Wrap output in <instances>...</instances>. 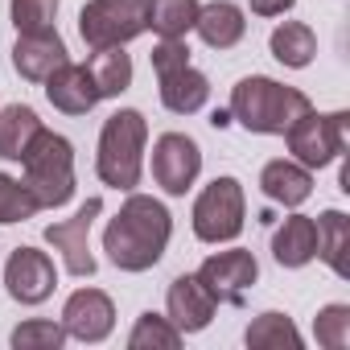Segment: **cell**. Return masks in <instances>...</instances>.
Listing matches in <instances>:
<instances>
[{
    "label": "cell",
    "instance_id": "obj_18",
    "mask_svg": "<svg viewBox=\"0 0 350 350\" xmlns=\"http://www.w3.org/2000/svg\"><path fill=\"white\" fill-rule=\"evenodd\" d=\"M194 29H198V38H202L211 50H231V46L243 42L247 21H243V9L231 5V0H211V5L198 9Z\"/></svg>",
    "mask_w": 350,
    "mask_h": 350
},
{
    "label": "cell",
    "instance_id": "obj_6",
    "mask_svg": "<svg viewBox=\"0 0 350 350\" xmlns=\"http://www.w3.org/2000/svg\"><path fill=\"white\" fill-rule=\"evenodd\" d=\"M243 215H247V198L239 178H215L198 198H194V235L202 243H231L243 231Z\"/></svg>",
    "mask_w": 350,
    "mask_h": 350
},
{
    "label": "cell",
    "instance_id": "obj_7",
    "mask_svg": "<svg viewBox=\"0 0 350 350\" xmlns=\"http://www.w3.org/2000/svg\"><path fill=\"white\" fill-rule=\"evenodd\" d=\"M346 128H350V116L346 111H329V116H317L313 107L284 132L288 140V152L293 161H301L305 169H325L329 161H338L346 152Z\"/></svg>",
    "mask_w": 350,
    "mask_h": 350
},
{
    "label": "cell",
    "instance_id": "obj_17",
    "mask_svg": "<svg viewBox=\"0 0 350 350\" xmlns=\"http://www.w3.org/2000/svg\"><path fill=\"white\" fill-rule=\"evenodd\" d=\"M157 87H161V103L173 116H194L211 99V83L194 66H178V70H169V75H157Z\"/></svg>",
    "mask_w": 350,
    "mask_h": 350
},
{
    "label": "cell",
    "instance_id": "obj_15",
    "mask_svg": "<svg viewBox=\"0 0 350 350\" xmlns=\"http://www.w3.org/2000/svg\"><path fill=\"white\" fill-rule=\"evenodd\" d=\"M46 99L66 111V116H87L95 103H99V91H95V79L87 66H75V62H62L50 79H46Z\"/></svg>",
    "mask_w": 350,
    "mask_h": 350
},
{
    "label": "cell",
    "instance_id": "obj_33",
    "mask_svg": "<svg viewBox=\"0 0 350 350\" xmlns=\"http://www.w3.org/2000/svg\"><path fill=\"white\" fill-rule=\"evenodd\" d=\"M211 124H215V128H227V124H231V111H215Z\"/></svg>",
    "mask_w": 350,
    "mask_h": 350
},
{
    "label": "cell",
    "instance_id": "obj_13",
    "mask_svg": "<svg viewBox=\"0 0 350 350\" xmlns=\"http://www.w3.org/2000/svg\"><path fill=\"white\" fill-rule=\"evenodd\" d=\"M215 309H219V301L206 293V284L198 276H178V280L169 284V293H165V317L178 325L182 334L206 329L211 317H215Z\"/></svg>",
    "mask_w": 350,
    "mask_h": 350
},
{
    "label": "cell",
    "instance_id": "obj_14",
    "mask_svg": "<svg viewBox=\"0 0 350 350\" xmlns=\"http://www.w3.org/2000/svg\"><path fill=\"white\" fill-rule=\"evenodd\" d=\"M66 58V42L54 33V29H42V33H17V46H13V66L21 79L29 83H46Z\"/></svg>",
    "mask_w": 350,
    "mask_h": 350
},
{
    "label": "cell",
    "instance_id": "obj_25",
    "mask_svg": "<svg viewBox=\"0 0 350 350\" xmlns=\"http://www.w3.org/2000/svg\"><path fill=\"white\" fill-rule=\"evenodd\" d=\"M243 342H247L252 350H280V346L297 350V346H301V329H297L293 317H284V313H260V317L247 325Z\"/></svg>",
    "mask_w": 350,
    "mask_h": 350
},
{
    "label": "cell",
    "instance_id": "obj_32",
    "mask_svg": "<svg viewBox=\"0 0 350 350\" xmlns=\"http://www.w3.org/2000/svg\"><path fill=\"white\" fill-rule=\"evenodd\" d=\"M247 5H252L256 17H284V13L297 5V0H247Z\"/></svg>",
    "mask_w": 350,
    "mask_h": 350
},
{
    "label": "cell",
    "instance_id": "obj_3",
    "mask_svg": "<svg viewBox=\"0 0 350 350\" xmlns=\"http://www.w3.org/2000/svg\"><path fill=\"white\" fill-rule=\"evenodd\" d=\"M144 144H148V124L136 107H120L103 120L99 132V152H95V173L111 190H136L144 173Z\"/></svg>",
    "mask_w": 350,
    "mask_h": 350
},
{
    "label": "cell",
    "instance_id": "obj_19",
    "mask_svg": "<svg viewBox=\"0 0 350 350\" xmlns=\"http://www.w3.org/2000/svg\"><path fill=\"white\" fill-rule=\"evenodd\" d=\"M272 256L280 268H305L317 256V227L309 215H293L280 223V231L272 235Z\"/></svg>",
    "mask_w": 350,
    "mask_h": 350
},
{
    "label": "cell",
    "instance_id": "obj_9",
    "mask_svg": "<svg viewBox=\"0 0 350 350\" xmlns=\"http://www.w3.org/2000/svg\"><path fill=\"white\" fill-rule=\"evenodd\" d=\"M194 276L206 284V293H211L219 305H243L247 288L260 280V264H256L252 252L231 247V252H215V256H206L202 268H198Z\"/></svg>",
    "mask_w": 350,
    "mask_h": 350
},
{
    "label": "cell",
    "instance_id": "obj_10",
    "mask_svg": "<svg viewBox=\"0 0 350 350\" xmlns=\"http://www.w3.org/2000/svg\"><path fill=\"white\" fill-rule=\"evenodd\" d=\"M103 215V198H87L75 219L50 223L46 227V243L54 252H62V264L70 276H95V256H91V223Z\"/></svg>",
    "mask_w": 350,
    "mask_h": 350
},
{
    "label": "cell",
    "instance_id": "obj_29",
    "mask_svg": "<svg viewBox=\"0 0 350 350\" xmlns=\"http://www.w3.org/2000/svg\"><path fill=\"white\" fill-rule=\"evenodd\" d=\"M313 338L325 350H346L350 346V305H325L313 317Z\"/></svg>",
    "mask_w": 350,
    "mask_h": 350
},
{
    "label": "cell",
    "instance_id": "obj_21",
    "mask_svg": "<svg viewBox=\"0 0 350 350\" xmlns=\"http://www.w3.org/2000/svg\"><path fill=\"white\" fill-rule=\"evenodd\" d=\"M91 79H95V91L99 99H120L128 87H132V58L124 54V46H107V50H91V62H87Z\"/></svg>",
    "mask_w": 350,
    "mask_h": 350
},
{
    "label": "cell",
    "instance_id": "obj_11",
    "mask_svg": "<svg viewBox=\"0 0 350 350\" xmlns=\"http://www.w3.org/2000/svg\"><path fill=\"white\" fill-rule=\"evenodd\" d=\"M54 284H58V272H54V260H50L46 252H38V247H17V252L9 256V264H5V288H9L13 301H21V305H42V301H50Z\"/></svg>",
    "mask_w": 350,
    "mask_h": 350
},
{
    "label": "cell",
    "instance_id": "obj_12",
    "mask_svg": "<svg viewBox=\"0 0 350 350\" xmlns=\"http://www.w3.org/2000/svg\"><path fill=\"white\" fill-rule=\"evenodd\" d=\"M62 325H66V338L95 346V342H103L116 329V305L99 288H79L62 305Z\"/></svg>",
    "mask_w": 350,
    "mask_h": 350
},
{
    "label": "cell",
    "instance_id": "obj_20",
    "mask_svg": "<svg viewBox=\"0 0 350 350\" xmlns=\"http://www.w3.org/2000/svg\"><path fill=\"white\" fill-rule=\"evenodd\" d=\"M46 124L38 120V111L29 103H13V107H0V157L5 161H21L29 152V144L38 140Z\"/></svg>",
    "mask_w": 350,
    "mask_h": 350
},
{
    "label": "cell",
    "instance_id": "obj_4",
    "mask_svg": "<svg viewBox=\"0 0 350 350\" xmlns=\"http://www.w3.org/2000/svg\"><path fill=\"white\" fill-rule=\"evenodd\" d=\"M21 165H25V190L42 211H58L75 198V144L66 136L42 128Z\"/></svg>",
    "mask_w": 350,
    "mask_h": 350
},
{
    "label": "cell",
    "instance_id": "obj_1",
    "mask_svg": "<svg viewBox=\"0 0 350 350\" xmlns=\"http://www.w3.org/2000/svg\"><path fill=\"white\" fill-rule=\"evenodd\" d=\"M169 239H173V215L157 198L132 194V190H128L124 206L116 211V219L103 227V252L120 272L157 268Z\"/></svg>",
    "mask_w": 350,
    "mask_h": 350
},
{
    "label": "cell",
    "instance_id": "obj_8",
    "mask_svg": "<svg viewBox=\"0 0 350 350\" xmlns=\"http://www.w3.org/2000/svg\"><path fill=\"white\" fill-rule=\"evenodd\" d=\"M202 173V148L194 144V136L186 132H165L152 144V182L169 194L182 198Z\"/></svg>",
    "mask_w": 350,
    "mask_h": 350
},
{
    "label": "cell",
    "instance_id": "obj_27",
    "mask_svg": "<svg viewBox=\"0 0 350 350\" xmlns=\"http://www.w3.org/2000/svg\"><path fill=\"white\" fill-rule=\"evenodd\" d=\"M9 342H13V350H62L66 346V325L33 317V321H21Z\"/></svg>",
    "mask_w": 350,
    "mask_h": 350
},
{
    "label": "cell",
    "instance_id": "obj_22",
    "mask_svg": "<svg viewBox=\"0 0 350 350\" xmlns=\"http://www.w3.org/2000/svg\"><path fill=\"white\" fill-rule=\"evenodd\" d=\"M272 58L280 62V66H288V70H305L309 62H313V54H317V33L309 29V25H301V21H284V25H276L272 29Z\"/></svg>",
    "mask_w": 350,
    "mask_h": 350
},
{
    "label": "cell",
    "instance_id": "obj_24",
    "mask_svg": "<svg viewBox=\"0 0 350 350\" xmlns=\"http://www.w3.org/2000/svg\"><path fill=\"white\" fill-rule=\"evenodd\" d=\"M317 256L334 276H346V243H350V223L342 211H325L317 223Z\"/></svg>",
    "mask_w": 350,
    "mask_h": 350
},
{
    "label": "cell",
    "instance_id": "obj_30",
    "mask_svg": "<svg viewBox=\"0 0 350 350\" xmlns=\"http://www.w3.org/2000/svg\"><path fill=\"white\" fill-rule=\"evenodd\" d=\"M58 5H62V0H13L9 17H13L17 33H42V29H54Z\"/></svg>",
    "mask_w": 350,
    "mask_h": 350
},
{
    "label": "cell",
    "instance_id": "obj_23",
    "mask_svg": "<svg viewBox=\"0 0 350 350\" xmlns=\"http://www.w3.org/2000/svg\"><path fill=\"white\" fill-rule=\"evenodd\" d=\"M198 0H148V29L157 38H186L198 21Z\"/></svg>",
    "mask_w": 350,
    "mask_h": 350
},
{
    "label": "cell",
    "instance_id": "obj_16",
    "mask_svg": "<svg viewBox=\"0 0 350 350\" xmlns=\"http://www.w3.org/2000/svg\"><path fill=\"white\" fill-rule=\"evenodd\" d=\"M260 190H264V198H272V202L293 211V206H301L313 194V169H305L301 161H288V157L268 161L260 169Z\"/></svg>",
    "mask_w": 350,
    "mask_h": 350
},
{
    "label": "cell",
    "instance_id": "obj_2",
    "mask_svg": "<svg viewBox=\"0 0 350 350\" xmlns=\"http://www.w3.org/2000/svg\"><path fill=\"white\" fill-rule=\"evenodd\" d=\"M309 107L313 103L305 91L284 87L264 75L239 79L231 87V120H239L247 132H260V136H284Z\"/></svg>",
    "mask_w": 350,
    "mask_h": 350
},
{
    "label": "cell",
    "instance_id": "obj_31",
    "mask_svg": "<svg viewBox=\"0 0 350 350\" xmlns=\"http://www.w3.org/2000/svg\"><path fill=\"white\" fill-rule=\"evenodd\" d=\"M178 66H190V46L186 38H161L152 46V70L157 75H169V70H178Z\"/></svg>",
    "mask_w": 350,
    "mask_h": 350
},
{
    "label": "cell",
    "instance_id": "obj_5",
    "mask_svg": "<svg viewBox=\"0 0 350 350\" xmlns=\"http://www.w3.org/2000/svg\"><path fill=\"white\" fill-rule=\"evenodd\" d=\"M148 29V0H87L79 13V38L87 50L128 46Z\"/></svg>",
    "mask_w": 350,
    "mask_h": 350
},
{
    "label": "cell",
    "instance_id": "obj_26",
    "mask_svg": "<svg viewBox=\"0 0 350 350\" xmlns=\"http://www.w3.org/2000/svg\"><path fill=\"white\" fill-rule=\"evenodd\" d=\"M182 329L173 325L169 317H161V313H140L136 317V325H132V334H128V350H178L182 346Z\"/></svg>",
    "mask_w": 350,
    "mask_h": 350
},
{
    "label": "cell",
    "instance_id": "obj_28",
    "mask_svg": "<svg viewBox=\"0 0 350 350\" xmlns=\"http://www.w3.org/2000/svg\"><path fill=\"white\" fill-rule=\"evenodd\" d=\"M42 206L33 202V194L25 190V182H17V178H9V173H0V223L5 227H13V223H25V219H33Z\"/></svg>",
    "mask_w": 350,
    "mask_h": 350
}]
</instances>
